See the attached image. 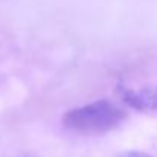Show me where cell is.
<instances>
[{"label": "cell", "instance_id": "cell-1", "mask_svg": "<svg viewBox=\"0 0 157 157\" xmlns=\"http://www.w3.org/2000/svg\"><path fill=\"white\" fill-rule=\"evenodd\" d=\"M124 117L125 113L119 107L102 99L67 111L63 124L81 134H102L116 128Z\"/></svg>", "mask_w": 157, "mask_h": 157}, {"label": "cell", "instance_id": "cell-2", "mask_svg": "<svg viewBox=\"0 0 157 157\" xmlns=\"http://www.w3.org/2000/svg\"><path fill=\"white\" fill-rule=\"evenodd\" d=\"M124 101L131 108L140 111L157 110V87H145L139 90H125Z\"/></svg>", "mask_w": 157, "mask_h": 157}, {"label": "cell", "instance_id": "cell-3", "mask_svg": "<svg viewBox=\"0 0 157 157\" xmlns=\"http://www.w3.org/2000/svg\"><path fill=\"white\" fill-rule=\"evenodd\" d=\"M119 157H150L148 154H142V153H124Z\"/></svg>", "mask_w": 157, "mask_h": 157}]
</instances>
